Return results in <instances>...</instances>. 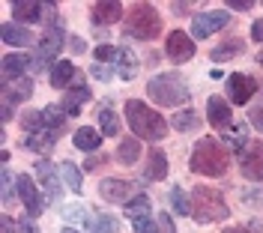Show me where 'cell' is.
Instances as JSON below:
<instances>
[{"mask_svg": "<svg viewBox=\"0 0 263 233\" xmlns=\"http://www.w3.org/2000/svg\"><path fill=\"white\" fill-rule=\"evenodd\" d=\"M105 162H108V156H96V159H87V170H99V167L105 165Z\"/></svg>", "mask_w": 263, "mask_h": 233, "instance_id": "45", "label": "cell"}, {"mask_svg": "<svg viewBox=\"0 0 263 233\" xmlns=\"http://www.w3.org/2000/svg\"><path fill=\"white\" fill-rule=\"evenodd\" d=\"M18 185V195H21V203H24V209L30 212V216H39L42 209H45V198L39 195V188H36V183H33L27 173H21L15 180Z\"/></svg>", "mask_w": 263, "mask_h": 233, "instance_id": "11", "label": "cell"}, {"mask_svg": "<svg viewBox=\"0 0 263 233\" xmlns=\"http://www.w3.org/2000/svg\"><path fill=\"white\" fill-rule=\"evenodd\" d=\"M3 233H15V221L9 216H3Z\"/></svg>", "mask_w": 263, "mask_h": 233, "instance_id": "48", "label": "cell"}, {"mask_svg": "<svg viewBox=\"0 0 263 233\" xmlns=\"http://www.w3.org/2000/svg\"><path fill=\"white\" fill-rule=\"evenodd\" d=\"M141 159V141L138 138H123L117 147V162L120 165H135Z\"/></svg>", "mask_w": 263, "mask_h": 233, "instance_id": "25", "label": "cell"}, {"mask_svg": "<svg viewBox=\"0 0 263 233\" xmlns=\"http://www.w3.org/2000/svg\"><path fill=\"white\" fill-rule=\"evenodd\" d=\"M248 120H251V126H254V129H260V132H263V102H254V105H251Z\"/></svg>", "mask_w": 263, "mask_h": 233, "instance_id": "37", "label": "cell"}, {"mask_svg": "<svg viewBox=\"0 0 263 233\" xmlns=\"http://www.w3.org/2000/svg\"><path fill=\"white\" fill-rule=\"evenodd\" d=\"M239 170L251 183H263V144L260 141L246 147V152L239 156Z\"/></svg>", "mask_w": 263, "mask_h": 233, "instance_id": "8", "label": "cell"}, {"mask_svg": "<svg viewBox=\"0 0 263 233\" xmlns=\"http://www.w3.org/2000/svg\"><path fill=\"white\" fill-rule=\"evenodd\" d=\"M197 126H200V120H197V114L189 108V111H177V116H174V129H180V132H195Z\"/></svg>", "mask_w": 263, "mask_h": 233, "instance_id": "33", "label": "cell"}, {"mask_svg": "<svg viewBox=\"0 0 263 233\" xmlns=\"http://www.w3.org/2000/svg\"><path fill=\"white\" fill-rule=\"evenodd\" d=\"M0 180H3V203H9V200H12V173L3 167V177H0Z\"/></svg>", "mask_w": 263, "mask_h": 233, "instance_id": "40", "label": "cell"}, {"mask_svg": "<svg viewBox=\"0 0 263 233\" xmlns=\"http://www.w3.org/2000/svg\"><path fill=\"white\" fill-rule=\"evenodd\" d=\"M69 42H72V51H75V54H84V51H87L81 36H69Z\"/></svg>", "mask_w": 263, "mask_h": 233, "instance_id": "46", "label": "cell"}, {"mask_svg": "<svg viewBox=\"0 0 263 233\" xmlns=\"http://www.w3.org/2000/svg\"><path fill=\"white\" fill-rule=\"evenodd\" d=\"M242 51H246V42H242L239 36H233V39H228V42H221L218 48H213L210 60H213V63H224V60L236 57V54H242Z\"/></svg>", "mask_w": 263, "mask_h": 233, "instance_id": "24", "label": "cell"}, {"mask_svg": "<svg viewBox=\"0 0 263 233\" xmlns=\"http://www.w3.org/2000/svg\"><path fill=\"white\" fill-rule=\"evenodd\" d=\"M123 18V6L117 3V0H102V3H93V9H90V21L93 24H117Z\"/></svg>", "mask_w": 263, "mask_h": 233, "instance_id": "14", "label": "cell"}, {"mask_svg": "<svg viewBox=\"0 0 263 233\" xmlns=\"http://www.w3.org/2000/svg\"><path fill=\"white\" fill-rule=\"evenodd\" d=\"M18 233H39V227L33 224V218H21L18 221Z\"/></svg>", "mask_w": 263, "mask_h": 233, "instance_id": "43", "label": "cell"}, {"mask_svg": "<svg viewBox=\"0 0 263 233\" xmlns=\"http://www.w3.org/2000/svg\"><path fill=\"white\" fill-rule=\"evenodd\" d=\"M126 33L135 39H159L162 36V15L149 3H135L126 15Z\"/></svg>", "mask_w": 263, "mask_h": 233, "instance_id": "5", "label": "cell"}, {"mask_svg": "<svg viewBox=\"0 0 263 233\" xmlns=\"http://www.w3.org/2000/svg\"><path fill=\"white\" fill-rule=\"evenodd\" d=\"M99 126H102V134L117 138V134H120V116H117L111 108H102V111H99Z\"/></svg>", "mask_w": 263, "mask_h": 233, "instance_id": "31", "label": "cell"}, {"mask_svg": "<svg viewBox=\"0 0 263 233\" xmlns=\"http://www.w3.org/2000/svg\"><path fill=\"white\" fill-rule=\"evenodd\" d=\"M195 39L185 33V30H171L164 39V54L174 60V63H189L195 57Z\"/></svg>", "mask_w": 263, "mask_h": 233, "instance_id": "6", "label": "cell"}, {"mask_svg": "<svg viewBox=\"0 0 263 233\" xmlns=\"http://www.w3.org/2000/svg\"><path fill=\"white\" fill-rule=\"evenodd\" d=\"M0 36H3V42L18 45V48H27V45H33V33L27 30V27H21L18 21H6V24L0 27Z\"/></svg>", "mask_w": 263, "mask_h": 233, "instance_id": "17", "label": "cell"}, {"mask_svg": "<svg viewBox=\"0 0 263 233\" xmlns=\"http://www.w3.org/2000/svg\"><path fill=\"white\" fill-rule=\"evenodd\" d=\"M126 120H129L132 132L141 134L144 141H162L167 134V123L159 111H153L149 105H144L141 99H129L126 102Z\"/></svg>", "mask_w": 263, "mask_h": 233, "instance_id": "2", "label": "cell"}, {"mask_svg": "<svg viewBox=\"0 0 263 233\" xmlns=\"http://www.w3.org/2000/svg\"><path fill=\"white\" fill-rule=\"evenodd\" d=\"M171 206H174V212H180V216H192V200H189V195L182 191L180 185L171 188Z\"/></svg>", "mask_w": 263, "mask_h": 233, "instance_id": "32", "label": "cell"}, {"mask_svg": "<svg viewBox=\"0 0 263 233\" xmlns=\"http://www.w3.org/2000/svg\"><path fill=\"white\" fill-rule=\"evenodd\" d=\"M224 233H251V230H246V227H228Z\"/></svg>", "mask_w": 263, "mask_h": 233, "instance_id": "49", "label": "cell"}, {"mask_svg": "<svg viewBox=\"0 0 263 233\" xmlns=\"http://www.w3.org/2000/svg\"><path fill=\"white\" fill-rule=\"evenodd\" d=\"M206 116H210L213 129H230V123H233L230 105L221 96H210V102H206Z\"/></svg>", "mask_w": 263, "mask_h": 233, "instance_id": "13", "label": "cell"}, {"mask_svg": "<svg viewBox=\"0 0 263 233\" xmlns=\"http://www.w3.org/2000/svg\"><path fill=\"white\" fill-rule=\"evenodd\" d=\"M63 216L69 218V221H81L84 227H93V221H90V216H87L84 209H63Z\"/></svg>", "mask_w": 263, "mask_h": 233, "instance_id": "38", "label": "cell"}, {"mask_svg": "<svg viewBox=\"0 0 263 233\" xmlns=\"http://www.w3.org/2000/svg\"><path fill=\"white\" fill-rule=\"evenodd\" d=\"M87 99H90V90H87V87H81V84H78V87H72V90L66 93V99H63L66 114H69V116H78V114H81V105Z\"/></svg>", "mask_w": 263, "mask_h": 233, "instance_id": "26", "label": "cell"}, {"mask_svg": "<svg viewBox=\"0 0 263 233\" xmlns=\"http://www.w3.org/2000/svg\"><path fill=\"white\" fill-rule=\"evenodd\" d=\"M149 206H153L149 198L141 191V195H135V198L126 203V216H129L132 221H138V218H149Z\"/></svg>", "mask_w": 263, "mask_h": 233, "instance_id": "27", "label": "cell"}, {"mask_svg": "<svg viewBox=\"0 0 263 233\" xmlns=\"http://www.w3.org/2000/svg\"><path fill=\"white\" fill-rule=\"evenodd\" d=\"M54 141H57V134L39 132V134H30V138H27V147H30V150H36L42 159H45V156L51 152V147H54Z\"/></svg>", "mask_w": 263, "mask_h": 233, "instance_id": "30", "label": "cell"}, {"mask_svg": "<svg viewBox=\"0 0 263 233\" xmlns=\"http://www.w3.org/2000/svg\"><path fill=\"white\" fill-rule=\"evenodd\" d=\"M257 90H260V84L254 81L251 75L236 72V75H230L228 78V96H230V102H236V105H246Z\"/></svg>", "mask_w": 263, "mask_h": 233, "instance_id": "10", "label": "cell"}, {"mask_svg": "<svg viewBox=\"0 0 263 233\" xmlns=\"http://www.w3.org/2000/svg\"><path fill=\"white\" fill-rule=\"evenodd\" d=\"M72 78H75V66L69 60H57L51 69V87H66Z\"/></svg>", "mask_w": 263, "mask_h": 233, "instance_id": "28", "label": "cell"}, {"mask_svg": "<svg viewBox=\"0 0 263 233\" xmlns=\"http://www.w3.org/2000/svg\"><path fill=\"white\" fill-rule=\"evenodd\" d=\"M90 72H93V78H99V81H108V78H111V69L102 66V63H93V66H90Z\"/></svg>", "mask_w": 263, "mask_h": 233, "instance_id": "42", "label": "cell"}, {"mask_svg": "<svg viewBox=\"0 0 263 233\" xmlns=\"http://www.w3.org/2000/svg\"><path fill=\"white\" fill-rule=\"evenodd\" d=\"M228 6L230 9H239V12H248L254 3H251V0H228Z\"/></svg>", "mask_w": 263, "mask_h": 233, "instance_id": "44", "label": "cell"}, {"mask_svg": "<svg viewBox=\"0 0 263 233\" xmlns=\"http://www.w3.org/2000/svg\"><path fill=\"white\" fill-rule=\"evenodd\" d=\"M228 21H230V15L224 12V9L200 12V15H195V21H192V39H206L210 33L221 30V27H228Z\"/></svg>", "mask_w": 263, "mask_h": 233, "instance_id": "7", "label": "cell"}, {"mask_svg": "<svg viewBox=\"0 0 263 233\" xmlns=\"http://www.w3.org/2000/svg\"><path fill=\"white\" fill-rule=\"evenodd\" d=\"M167 177V156H164L159 147H153L147 152V165H144V180L147 183H159Z\"/></svg>", "mask_w": 263, "mask_h": 233, "instance_id": "16", "label": "cell"}, {"mask_svg": "<svg viewBox=\"0 0 263 233\" xmlns=\"http://www.w3.org/2000/svg\"><path fill=\"white\" fill-rule=\"evenodd\" d=\"M114 69L123 81H132L138 75V57L129 48H120V54H117V60H114Z\"/></svg>", "mask_w": 263, "mask_h": 233, "instance_id": "22", "label": "cell"}, {"mask_svg": "<svg viewBox=\"0 0 263 233\" xmlns=\"http://www.w3.org/2000/svg\"><path fill=\"white\" fill-rule=\"evenodd\" d=\"M63 48V30L60 27H48L42 39H39V57L33 60V69H45L51 66V60H54V54ZM54 69V66H51Z\"/></svg>", "mask_w": 263, "mask_h": 233, "instance_id": "9", "label": "cell"}, {"mask_svg": "<svg viewBox=\"0 0 263 233\" xmlns=\"http://www.w3.org/2000/svg\"><path fill=\"white\" fill-rule=\"evenodd\" d=\"M93 233H120V221H117V216H108V212H102V216L93 218V227H90Z\"/></svg>", "mask_w": 263, "mask_h": 233, "instance_id": "34", "label": "cell"}, {"mask_svg": "<svg viewBox=\"0 0 263 233\" xmlns=\"http://www.w3.org/2000/svg\"><path fill=\"white\" fill-rule=\"evenodd\" d=\"M99 195L108 200V203H129L135 198V183L129 180H105V183H99Z\"/></svg>", "mask_w": 263, "mask_h": 233, "instance_id": "12", "label": "cell"}, {"mask_svg": "<svg viewBox=\"0 0 263 233\" xmlns=\"http://www.w3.org/2000/svg\"><path fill=\"white\" fill-rule=\"evenodd\" d=\"M63 233H81V230H75V227H66V230Z\"/></svg>", "mask_w": 263, "mask_h": 233, "instance_id": "50", "label": "cell"}, {"mask_svg": "<svg viewBox=\"0 0 263 233\" xmlns=\"http://www.w3.org/2000/svg\"><path fill=\"white\" fill-rule=\"evenodd\" d=\"M132 224H135V233H159V224H153L149 218H138Z\"/></svg>", "mask_w": 263, "mask_h": 233, "instance_id": "39", "label": "cell"}, {"mask_svg": "<svg viewBox=\"0 0 263 233\" xmlns=\"http://www.w3.org/2000/svg\"><path fill=\"white\" fill-rule=\"evenodd\" d=\"M147 93H149V99L156 102V105H162V108H180V105H185V102L192 99L182 75H177V72L156 75L147 84Z\"/></svg>", "mask_w": 263, "mask_h": 233, "instance_id": "3", "label": "cell"}, {"mask_svg": "<svg viewBox=\"0 0 263 233\" xmlns=\"http://www.w3.org/2000/svg\"><path fill=\"white\" fill-rule=\"evenodd\" d=\"M230 147L239 150V156L246 152V126H236V129H233V134H230Z\"/></svg>", "mask_w": 263, "mask_h": 233, "instance_id": "35", "label": "cell"}, {"mask_svg": "<svg viewBox=\"0 0 263 233\" xmlns=\"http://www.w3.org/2000/svg\"><path fill=\"white\" fill-rule=\"evenodd\" d=\"M36 173H39V180H42V185H45V191H48L51 200H57L60 195H63V185H60V173L54 170V165H51L48 159H42V162H36Z\"/></svg>", "mask_w": 263, "mask_h": 233, "instance_id": "15", "label": "cell"}, {"mask_svg": "<svg viewBox=\"0 0 263 233\" xmlns=\"http://www.w3.org/2000/svg\"><path fill=\"white\" fill-rule=\"evenodd\" d=\"M156 224H159V233H177V227H174V218L167 216V212H162Z\"/></svg>", "mask_w": 263, "mask_h": 233, "instance_id": "41", "label": "cell"}, {"mask_svg": "<svg viewBox=\"0 0 263 233\" xmlns=\"http://www.w3.org/2000/svg\"><path fill=\"white\" fill-rule=\"evenodd\" d=\"M12 15H15V21L21 24H33V21H39V18L45 15V6L42 3H30V0H21V3H15L12 6Z\"/></svg>", "mask_w": 263, "mask_h": 233, "instance_id": "21", "label": "cell"}, {"mask_svg": "<svg viewBox=\"0 0 263 233\" xmlns=\"http://www.w3.org/2000/svg\"><path fill=\"white\" fill-rule=\"evenodd\" d=\"M230 216L228 200L221 198V191L213 185H197L192 191V218L200 224H210V221H224Z\"/></svg>", "mask_w": 263, "mask_h": 233, "instance_id": "4", "label": "cell"}, {"mask_svg": "<svg viewBox=\"0 0 263 233\" xmlns=\"http://www.w3.org/2000/svg\"><path fill=\"white\" fill-rule=\"evenodd\" d=\"M117 54H120V51H117L114 45H99V48L93 51V57H96L99 63H108V60H117Z\"/></svg>", "mask_w": 263, "mask_h": 233, "instance_id": "36", "label": "cell"}, {"mask_svg": "<svg viewBox=\"0 0 263 233\" xmlns=\"http://www.w3.org/2000/svg\"><path fill=\"white\" fill-rule=\"evenodd\" d=\"M251 36H254L257 42H263V21H254V24H251Z\"/></svg>", "mask_w": 263, "mask_h": 233, "instance_id": "47", "label": "cell"}, {"mask_svg": "<svg viewBox=\"0 0 263 233\" xmlns=\"http://www.w3.org/2000/svg\"><path fill=\"white\" fill-rule=\"evenodd\" d=\"M60 177H63V183L75 191V195H81L84 191V180H81V170L72 165V162H63L60 165Z\"/></svg>", "mask_w": 263, "mask_h": 233, "instance_id": "29", "label": "cell"}, {"mask_svg": "<svg viewBox=\"0 0 263 233\" xmlns=\"http://www.w3.org/2000/svg\"><path fill=\"white\" fill-rule=\"evenodd\" d=\"M33 96V81L30 78H21V81L15 84H6L3 87V105H18V102H27Z\"/></svg>", "mask_w": 263, "mask_h": 233, "instance_id": "19", "label": "cell"}, {"mask_svg": "<svg viewBox=\"0 0 263 233\" xmlns=\"http://www.w3.org/2000/svg\"><path fill=\"white\" fill-rule=\"evenodd\" d=\"M257 63H260V66H263V51H260V54H257Z\"/></svg>", "mask_w": 263, "mask_h": 233, "instance_id": "51", "label": "cell"}, {"mask_svg": "<svg viewBox=\"0 0 263 233\" xmlns=\"http://www.w3.org/2000/svg\"><path fill=\"white\" fill-rule=\"evenodd\" d=\"M30 63H33V60H30V57H24V54H6V57H3V81L9 84L12 78L21 81Z\"/></svg>", "mask_w": 263, "mask_h": 233, "instance_id": "18", "label": "cell"}, {"mask_svg": "<svg viewBox=\"0 0 263 233\" xmlns=\"http://www.w3.org/2000/svg\"><path fill=\"white\" fill-rule=\"evenodd\" d=\"M66 111H60V105H45L42 108V120H45V132H51V134H63V129H66Z\"/></svg>", "mask_w": 263, "mask_h": 233, "instance_id": "20", "label": "cell"}, {"mask_svg": "<svg viewBox=\"0 0 263 233\" xmlns=\"http://www.w3.org/2000/svg\"><path fill=\"white\" fill-rule=\"evenodd\" d=\"M72 144H75L78 150H84V152H96L99 144H102V132H96L93 126H84V129H78V132H75Z\"/></svg>", "mask_w": 263, "mask_h": 233, "instance_id": "23", "label": "cell"}, {"mask_svg": "<svg viewBox=\"0 0 263 233\" xmlns=\"http://www.w3.org/2000/svg\"><path fill=\"white\" fill-rule=\"evenodd\" d=\"M189 167L200 177H224L230 167V156L215 138H200L195 144V150H192Z\"/></svg>", "mask_w": 263, "mask_h": 233, "instance_id": "1", "label": "cell"}]
</instances>
